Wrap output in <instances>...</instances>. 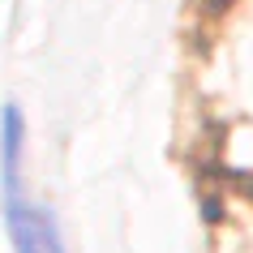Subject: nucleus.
Instances as JSON below:
<instances>
[{"label":"nucleus","mask_w":253,"mask_h":253,"mask_svg":"<svg viewBox=\"0 0 253 253\" xmlns=\"http://www.w3.org/2000/svg\"><path fill=\"white\" fill-rule=\"evenodd\" d=\"M0 198H4V227H9L13 253H65L60 223L43 202L26 198L22 185H0Z\"/></svg>","instance_id":"obj_1"}]
</instances>
